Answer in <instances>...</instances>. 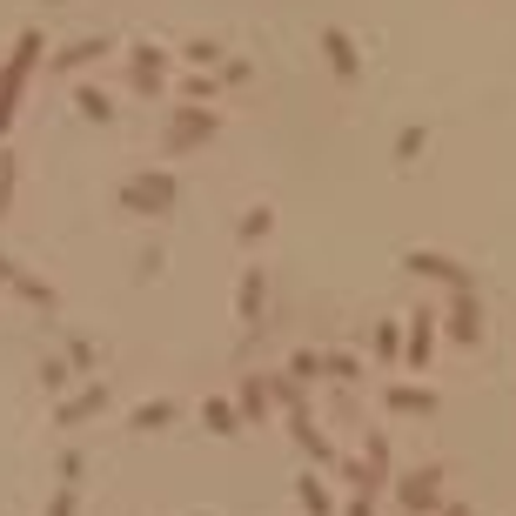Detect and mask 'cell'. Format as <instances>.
Returning <instances> with one entry per match:
<instances>
[{
	"label": "cell",
	"instance_id": "cell-1",
	"mask_svg": "<svg viewBox=\"0 0 516 516\" xmlns=\"http://www.w3.org/2000/svg\"><path fill=\"white\" fill-rule=\"evenodd\" d=\"M128 202H135V208H168V181H135Z\"/></svg>",
	"mask_w": 516,
	"mask_h": 516
}]
</instances>
